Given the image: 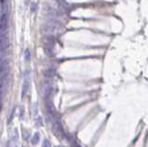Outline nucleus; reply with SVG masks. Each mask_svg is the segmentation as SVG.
<instances>
[{
	"label": "nucleus",
	"instance_id": "423d86ee",
	"mask_svg": "<svg viewBox=\"0 0 148 147\" xmlns=\"http://www.w3.org/2000/svg\"><path fill=\"white\" fill-rule=\"evenodd\" d=\"M31 58V53H30V50L29 49H26L25 52H24V59L26 61H29Z\"/></svg>",
	"mask_w": 148,
	"mask_h": 147
},
{
	"label": "nucleus",
	"instance_id": "20e7f679",
	"mask_svg": "<svg viewBox=\"0 0 148 147\" xmlns=\"http://www.w3.org/2000/svg\"><path fill=\"white\" fill-rule=\"evenodd\" d=\"M53 130H54V131L56 132L57 135L62 136V128H61V126L59 125L58 122H55L54 123V125H53Z\"/></svg>",
	"mask_w": 148,
	"mask_h": 147
},
{
	"label": "nucleus",
	"instance_id": "f8f14e48",
	"mask_svg": "<svg viewBox=\"0 0 148 147\" xmlns=\"http://www.w3.org/2000/svg\"><path fill=\"white\" fill-rule=\"evenodd\" d=\"M0 109H1V105H0Z\"/></svg>",
	"mask_w": 148,
	"mask_h": 147
},
{
	"label": "nucleus",
	"instance_id": "0eeeda50",
	"mask_svg": "<svg viewBox=\"0 0 148 147\" xmlns=\"http://www.w3.org/2000/svg\"><path fill=\"white\" fill-rule=\"evenodd\" d=\"M11 139L13 140V141H16V140H18V130H17V129H14V130H13V131H12Z\"/></svg>",
	"mask_w": 148,
	"mask_h": 147
},
{
	"label": "nucleus",
	"instance_id": "7ed1b4c3",
	"mask_svg": "<svg viewBox=\"0 0 148 147\" xmlns=\"http://www.w3.org/2000/svg\"><path fill=\"white\" fill-rule=\"evenodd\" d=\"M29 87H30V82H29V81L27 79L24 81V82H23V85H22V89H21V98H23L24 96H25V94L27 93V92H28L29 90Z\"/></svg>",
	"mask_w": 148,
	"mask_h": 147
},
{
	"label": "nucleus",
	"instance_id": "f03ea898",
	"mask_svg": "<svg viewBox=\"0 0 148 147\" xmlns=\"http://www.w3.org/2000/svg\"><path fill=\"white\" fill-rule=\"evenodd\" d=\"M9 46V40L8 36L0 37V47L2 50H5Z\"/></svg>",
	"mask_w": 148,
	"mask_h": 147
},
{
	"label": "nucleus",
	"instance_id": "f257e3e1",
	"mask_svg": "<svg viewBox=\"0 0 148 147\" xmlns=\"http://www.w3.org/2000/svg\"><path fill=\"white\" fill-rule=\"evenodd\" d=\"M9 62L8 59H2L0 61V80L3 81L9 73Z\"/></svg>",
	"mask_w": 148,
	"mask_h": 147
},
{
	"label": "nucleus",
	"instance_id": "9b49d317",
	"mask_svg": "<svg viewBox=\"0 0 148 147\" xmlns=\"http://www.w3.org/2000/svg\"><path fill=\"white\" fill-rule=\"evenodd\" d=\"M33 109H32V115H36V113H37V105H36V104H33Z\"/></svg>",
	"mask_w": 148,
	"mask_h": 147
},
{
	"label": "nucleus",
	"instance_id": "9d476101",
	"mask_svg": "<svg viewBox=\"0 0 148 147\" xmlns=\"http://www.w3.org/2000/svg\"><path fill=\"white\" fill-rule=\"evenodd\" d=\"M36 125L37 126H38V125H39V126H42V125H43V122H42V118H41V117H39L38 119H36Z\"/></svg>",
	"mask_w": 148,
	"mask_h": 147
},
{
	"label": "nucleus",
	"instance_id": "6e6552de",
	"mask_svg": "<svg viewBox=\"0 0 148 147\" xmlns=\"http://www.w3.org/2000/svg\"><path fill=\"white\" fill-rule=\"evenodd\" d=\"M22 132H23V139H24L25 141H27L29 139V137H30V132H29L27 130H23Z\"/></svg>",
	"mask_w": 148,
	"mask_h": 147
},
{
	"label": "nucleus",
	"instance_id": "1a4fd4ad",
	"mask_svg": "<svg viewBox=\"0 0 148 147\" xmlns=\"http://www.w3.org/2000/svg\"><path fill=\"white\" fill-rule=\"evenodd\" d=\"M43 147H51V144H50L48 140H45V141H44Z\"/></svg>",
	"mask_w": 148,
	"mask_h": 147
},
{
	"label": "nucleus",
	"instance_id": "39448f33",
	"mask_svg": "<svg viewBox=\"0 0 148 147\" xmlns=\"http://www.w3.org/2000/svg\"><path fill=\"white\" fill-rule=\"evenodd\" d=\"M40 140V133H34V135L32 136V138H31V143L32 144H37L38 143V141Z\"/></svg>",
	"mask_w": 148,
	"mask_h": 147
}]
</instances>
